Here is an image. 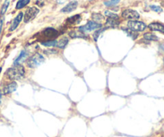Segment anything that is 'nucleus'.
<instances>
[{
  "mask_svg": "<svg viewBox=\"0 0 164 137\" xmlns=\"http://www.w3.org/2000/svg\"><path fill=\"white\" fill-rule=\"evenodd\" d=\"M143 37L144 39L146 40H150V41H157L158 40V37L152 33H146L143 35Z\"/></svg>",
  "mask_w": 164,
  "mask_h": 137,
  "instance_id": "a211bd4d",
  "label": "nucleus"
},
{
  "mask_svg": "<svg viewBox=\"0 0 164 137\" xmlns=\"http://www.w3.org/2000/svg\"><path fill=\"white\" fill-rule=\"evenodd\" d=\"M120 0H108V1L104 2V4L107 6H115V5L118 4Z\"/></svg>",
  "mask_w": 164,
  "mask_h": 137,
  "instance_id": "5701e85b",
  "label": "nucleus"
},
{
  "mask_svg": "<svg viewBox=\"0 0 164 137\" xmlns=\"http://www.w3.org/2000/svg\"><path fill=\"white\" fill-rule=\"evenodd\" d=\"M9 4H10V0H5L4 3H3V5L2 6V9H1V15H3L6 12Z\"/></svg>",
  "mask_w": 164,
  "mask_h": 137,
  "instance_id": "412c9836",
  "label": "nucleus"
},
{
  "mask_svg": "<svg viewBox=\"0 0 164 137\" xmlns=\"http://www.w3.org/2000/svg\"><path fill=\"white\" fill-rule=\"evenodd\" d=\"M2 24H3V20H2V19H0V35H1V31H2Z\"/></svg>",
  "mask_w": 164,
  "mask_h": 137,
  "instance_id": "bb28decb",
  "label": "nucleus"
},
{
  "mask_svg": "<svg viewBox=\"0 0 164 137\" xmlns=\"http://www.w3.org/2000/svg\"><path fill=\"white\" fill-rule=\"evenodd\" d=\"M57 43V40H50L47 42H43V45L46 47H55Z\"/></svg>",
  "mask_w": 164,
  "mask_h": 137,
  "instance_id": "b1692460",
  "label": "nucleus"
},
{
  "mask_svg": "<svg viewBox=\"0 0 164 137\" xmlns=\"http://www.w3.org/2000/svg\"><path fill=\"white\" fill-rule=\"evenodd\" d=\"M17 87H18V85H17V84L15 82H11L10 84H7L3 88V94L8 95L12 93V92H14V91L16 90Z\"/></svg>",
  "mask_w": 164,
  "mask_h": 137,
  "instance_id": "1a4fd4ad",
  "label": "nucleus"
},
{
  "mask_svg": "<svg viewBox=\"0 0 164 137\" xmlns=\"http://www.w3.org/2000/svg\"><path fill=\"white\" fill-rule=\"evenodd\" d=\"M44 60V57L43 55L39 53H36L34 55H32L30 58H29V60L26 62V64H27L29 68H35L43 64Z\"/></svg>",
  "mask_w": 164,
  "mask_h": 137,
  "instance_id": "f03ea898",
  "label": "nucleus"
},
{
  "mask_svg": "<svg viewBox=\"0 0 164 137\" xmlns=\"http://www.w3.org/2000/svg\"><path fill=\"white\" fill-rule=\"evenodd\" d=\"M128 28L132 30V31H143L146 28V25L143 22L140 21H129L127 23Z\"/></svg>",
  "mask_w": 164,
  "mask_h": 137,
  "instance_id": "20e7f679",
  "label": "nucleus"
},
{
  "mask_svg": "<svg viewBox=\"0 0 164 137\" xmlns=\"http://www.w3.org/2000/svg\"><path fill=\"white\" fill-rule=\"evenodd\" d=\"M24 67L21 64L14 65V67L9 68L6 72V76L10 80H19L24 77Z\"/></svg>",
  "mask_w": 164,
  "mask_h": 137,
  "instance_id": "f257e3e1",
  "label": "nucleus"
},
{
  "mask_svg": "<svg viewBox=\"0 0 164 137\" xmlns=\"http://www.w3.org/2000/svg\"><path fill=\"white\" fill-rule=\"evenodd\" d=\"M105 15L106 16H107L108 18H113V19H116V20L119 19V16H118V14H115V13L111 12V11H109V10H106Z\"/></svg>",
  "mask_w": 164,
  "mask_h": 137,
  "instance_id": "4be33fe9",
  "label": "nucleus"
},
{
  "mask_svg": "<svg viewBox=\"0 0 164 137\" xmlns=\"http://www.w3.org/2000/svg\"><path fill=\"white\" fill-rule=\"evenodd\" d=\"M101 23H98L96 22H94V21H89L86 25L79 27V31H80L83 33H88L91 32V31H95V30L101 28Z\"/></svg>",
  "mask_w": 164,
  "mask_h": 137,
  "instance_id": "7ed1b4c3",
  "label": "nucleus"
},
{
  "mask_svg": "<svg viewBox=\"0 0 164 137\" xmlns=\"http://www.w3.org/2000/svg\"><path fill=\"white\" fill-rule=\"evenodd\" d=\"M68 42H69V39H67V37H63L59 40H57V43L55 47H59V48H64L67 45Z\"/></svg>",
  "mask_w": 164,
  "mask_h": 137,
  "instance_id": "2eb2a0df",
  "label": "nucleus"
},
{
  "mask_svg": "<svg viewBox=\"0 0 164 137\" xmlns=\"http://www.w3.org/2000/svg\"><path fill=\"white\" fill-rule=\"evenodd\" d=\"M26 55H27V53H26V51H22V52L20 53V55H18V57L17 58L16 60H14V65H19L21 63L24 61L25 58L26 57Z\"/></svg>",
  "mask_w": 164,
  "mask_h": 137,
  "instance_id": "4468645a",
  "label": "nucleus"
},
{
  "mask_svg": "<svg viewBox=\"0 0 164 137\" xmlns=\"http://www.w3.org/2000/svg\"><path fill=\"white\" fill-rule=\"evenodd\" d=\"M122 17L123 18H126V19H129L130 21H134L136 19H139L140 15L136 10H131V9H127V10L123 11Z\"/></svg>",
  "mask_w": 164,
  "mask_h": 137,
  "instance_id": "423d86ee",
  "label": "nucleus"
},
{
  "mask_svg": "<svg viewBox=\"0 0 164 137\" xmlns=\"http://www.w3.org/2000/svg\"><path fill=\"white\" fill-rule=\"evenodd\" d=\"M2 97V92H1V91H0V98Z\"/></svg>",
  "mask_w": 164,
  "mask_h": 137,
  "instance_id": "cd10ccee",
  "label": "nucleus"
},
{
  "mask_svg": "<svg viewBox=\"0 0 164 137\" xmlns=\"http://www.w3.org/2000/svg\"><path fill=\"white\" fill-rule=\"evenodd\" d=\"M119 25V22L116 19H113V18H107V22H106V27H110V28L117 27Z\"/></svg>",
  "mask_w": 164,
  "mask_h": 137,
  "instance_id": "f8f14e48",
  "label": "nucleus"
},
{
  "mask_svg": "<svg viewBox=\"0 0 164 137\" xmlns=\"http://www.w3.org/2000/svg\"><path fill=\"white\" fill-rule=\"evenodd\" d=\"M67 21H68V23H71V24H77L81 21V16L79 14H76V15H74V16L68 18Z\"/></svg>",
  "mask_w": 164,
  "mask_h": 137,
  "instance_id": "f3484780",
  "label": "nucleus"
},
{
  "mask_svg": "<svg viewBox=\"0 0 164 137\" xmlns=\"http://www.w3.org/2000/svg\"><path fill=\"white\" fill-rule=\"evenodd\" d=\"M69 36L72 39H78V38H86L84 33L80 31H71L69 32Z\"/></svg>",
  "mask_w": 164,
  "mask_h": 137,
  "instance_id": "ddd939ff",
  "label": "nucleus"
},
{
  "mask_svg": "<svg viewBox=\"0 0 164 137\" xmlns=\"http://www.w3.org/2000/svg\"><path fill=\"white\" fill-rule=\"evenodd\" d=\"M43 35L46 37H47V38L53 39V38H55V37L57 36L58 31H57L56 30H55L54 28H47L46 30L43 31Z\"/></svg>",
  "mask_w": 164,
  "mask_h": 137,
  "instance_id": "9b49d317",
  "label": "nucleus"
},
{
  "mask_svg": "<svg viewBox=\"0 0 164 137\" xmlns=\"http://www.w3.org/2000/svg\"><path fill=\"white\" fill-rule=\"evenodd\" d=\"M78 6V2L77 1H71V2H69L68 4L66 5V6L62 9V12L63 13H70L72 12L73 10H75V9L77 8Z\"/></svg>",
  "mask_w": 164,
  "mask_h": 137,
  "instance_id": "0eeeda50",
  "label": "nucleus"
},
{
  "mask_svg": "<svg viewBox=\"0 0 164 137\" xmlns=\"http://www.w3.org/2000/svg\"><path fill=\"white\" fill-rule=\"evenodd\" d=\"M1 71H2V68H0V73H1Z\"/></svg>",
  "mask_w": 164,
  "mask_h": 137,
  "instance_id": "c85d7f7f",
  "label": "nucleus"
},
{
  "mask_svg": "<svg viewBox=\"0 0 164 137\" xmlns=\"http://www.w3.org/2000/svg\"><path fill=\"white\" fill-rule=\"evenodd\" d=\"M150 31H158L164 34V26L159 23H152L148 26Z\"/></svg>",
  "mask_w": 164,
  "mask_h": 137,
  "instance_id": "9d476101",
  "label": "nucleus"
},
{
  "mask_svg": "<svg viewBox=\"0 0 164 137\" xmlns=\"http://www.w3.org/2000/svg\"><path fill=\"white\" fill-rule=\"evenodd\" d=\"M103 31V30H98V31H95V34H94V39H95V41H97L98 38H99V36H100V35L101 34Z\"/></svg>",
  "mask_w": 164,
  "mask_h": 137,
  "instance_id": "a878e982",
  "label": "nucleus"
},
{
  "mask_svg": "<svg viewBox=\"0 0 164 137\" xmlns=\"http://www.w3.org/2000/svg\"><path fill=\"white\" fill-rule=\"evenodd\" d=\"M150 9H151L153 11H155V12H158V13H160V12H162V9L161 8L160 6H154V5H152V6H150Z\"/></svg>",
  "mask_w": 164,
  "mask_h": 137,
  "instance_id": "393cba45",
  "label": "nucleus"
},
{
  "mask_svg": "<svg viewBox=\"0 0 164 137\" xmlns=\"http://www.w3.org/2000/svg\"><path fill=\"white\" fill-rule=\"evenodd\" d=\"M92 18L94 19V22L100 23L101 21L103 20L104 17L103 15H102L100 13H93V14H92Z\"/></svg>",
  "mask_w": 164,
  "mask_h": 137,
  "instance_id": "6ab92c4d",
  "label": "nucleus"
},
{
  "mask_svg": "<svg viewBox=\"0 0 164 137\" xmlns=\"http://www.w3.org/2000/svg\"><path fill=\"white\" fill-rule=\"evenodd\" d=\"M22 17H23V14H22V12L18 13V15H17V16L15 17L14 19H13L12 23H11V25H10V31H14V30L18 27V26L19 25L20 22L22 21Z\"/></svg>",
  "mask_w": 164,
  "mask_h": 137,
  "instance_id": "6e6552de",
  "label": "nucleus"
},
{
  "mask_svg": "<svg viewBox=\"0 0 164 137\" xmlns=\"http://www.w3.org/2000/svg\"><path fill=\"white\" fill-rule=\"evenodd\" d=\"M89 1H93V0H89Z\"/></svg>",
  "mask_w": 164,
  "mask_h": 137,
  "instance_id": "c756f323",
  "label": "nucleus"
},
{
  "mask_svg": "<svg viewBox=\"0 0 164 137\" xmlns=\"http://www.w3.org/2000/svg\"><path fill=\"white\" fill-rule=\"evenodd\" d=\"M39 10L37 7L32 6V7H29L26 9L24 14V22L25 23H28L30 21L33 20L34 18L36 17V15L39 14Z\"/></svg>",
  "mask_w": 164,
  "mask_h": 137,
  "instance_id": "39448f33",
  "label": "nucleus"
},
{
  "mask_svg": "<svg viewBox=\"0 0 164 137\" xmlns=\"http://www.w3.org/2000/svg\"><path fill=\"white\" fill-rule=\"evenodd\" d=\"M30 0H18L16 4V9H22L30 2Z\"/></svg>",
  "mask_w": 164,
  "mask_h": 137,
  "instance_id": "aec40b11",
  "label": "nucleus"
},
{
  "mask_svg": "<svg viewBox=\"0 0 164 137\" xmlns=\"http://www.w3.org/2000/svg\"><path fill=\"white\" fill-rule=\"evenodd\" d=\"M122 29H123V31H125L126 34H127L128 36L131 37V39H135L136 38L138 37V34H137V32L132 31V30H131V29H129V28H122Z\"/></svg>",
  "mask_w": 164,
  "mask_h": 137,
  "instance_id": "dca6fc26",
  "label": "nucleus"
}]
</instances>
